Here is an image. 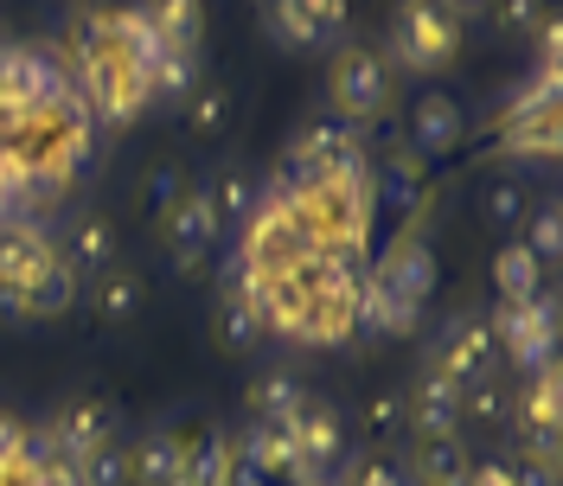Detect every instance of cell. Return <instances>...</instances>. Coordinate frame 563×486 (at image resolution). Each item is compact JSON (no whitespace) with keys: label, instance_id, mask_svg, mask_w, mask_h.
Wrapping results in <instances>:
<instances>
[{"label":"cell","instance_id":"3","mask_svg":"<svg viewBox=\"0 0 563 486\" xmlns=\"http://www.w3.org/2000/svg\"><path fill=\"white\" fill-rule=\"evenodd\" d=\"M461 52V20L442 0H404L390 20V58L385 65L404 70H442Z\"/></svg>","mask_w":563,"mask_h":486},{"label":"cell","instance_id":"11","mask_svg":"<svg viewBox=\"0 0 563 486\" xmlns=\"http://www.w3.org/2000/svg\"><path fill=\"white\" fill-rule=\"evenodd\" d=\"M288 442H295V454H301V467H340V461H346V422H340L333 404L308 397L301 417L288 422Z\"/></svg>","mask_w":563,"mask_h":486},{"label":"cell","instance_id":"25","mask_svg":"<svg viewBox=\"0 0 563 486\" xmlns=\"http://www.w3.org/2000/svg\"><path fill=\"white\" fill-rule=\"evenodd\" d=\"M506 154H526V161H551V154H558V109H538V115H512V122H506Z\"/></svg>","mask_w":563,"mask_h":486},{"label":"cell","instance_id":"18","mask_svg":"<svg viewBox=\"0 0 563 486\" xmlns=\"http://www.w3.org/2000/svg\"><path fill=\"white\" fill-rule=\"evenodd\" d=\"M474 461L461 449V435H435L417 449V467H410V486H467Z\"/></svg>","mask_w":563,"mask_h":486},{"label":"cell","instance_id":"39","mask_svg":"<svg viewBox=\"0 0 563 486\" xmlns=\"http://www.w3.org/2000/svg\"><path fill=\"white\" fill-rule=\"evenodd\" d=\"M467 486H519V474H512L506 461H481V467L467 474Z\"/></svg>","mask_w":563,"mask_h":486},{"label":"cell","instance_id":"35","mask_svg":"<svg viewBox=\"0 0 563 486\" xmlns=\"http://www.w3.org/2000/svg\"><path fill=\"white\" fill-rule=\"evenodd\" d=\"M179 192H186V174H179V167H154V174H147V186H141V206L154 211V218H167Z\"/></svg>","mask_w":563,"mask_h":486},{"label":"cell","instance_id":"16","mask_svg":"<svg viewBox=\"0 0 563 486\" xmlns=\"http://www.w3.org/2000/svg\"><path fill=\"white\" fill-rule=\"evenodd\" d=\"M129 481L186 486V442H179V435H147L141 449H129Z\"/></svg>","mask_w":563,"mask_h":486},{"label":"cell","instance_id":"23","mask_svg":"<svg viewBox=\"0 0 563 486\" xmlns=\"http://www.w3.org/2000/svg\"><path fill=\"white\" fill-rule=\"evenodd\" d=\"M563 417V390H558V365H538V372H526V397H519V422L531 429H558Z\"/></svg>","mask_w":563,"mask_h":486},{"label":"cell","instance_id":"33","mask_svg":"<svg viewBox=\"0 0 563 486\" xmlns=\"http://www.w3.org/2000/svg\"><path fill=\"white\" fill-rule=\"evenodd\" d=\"M481 206H487L493 231H519V224H526V186H519V179H493Z\"/></svg>","mask_w":563,"mask_h":486},{"label":"cell","instance_id":"7","mask_svg":"<svg viewBox=\"0 0 563 486\" xmlns=\"http://www.w3.org/2000/svg\"><path fill=\"white\" fill-rule=\"evenodd\" d=\"M493 365H499V346H493V327L481 313H461L442 327V340H435V365L429 372H442L449 384H474V378H493Z\"/></svg>","mask_w":563,"mask_h":486},{"label":"cell","instance_id":"12","mask_svg":"<svg viewBox=\"0 0 563 486\" xmlns=\"http://www.w3.org/2000/svg\"><path fill=\"white\" fill-rule=\"evenodd\" d=\"M404 422L417 429L422 442L455 435L461 429V384H449L442 372H422V378L410 384V397H404Z\"/></svg>","mask_w":563,"mask_h":486},{"label":"cell","instance_id":"30","mask_svg":"<svg viewBox=\"0 0 563 486\" xmlns=\"http://www.w3.org/2000/svg\"><path fill=\"white\" fill-rule=\"evenodd\" d=\"M519 243L538 256V269H551V263L563 256V211L558 206H538L526 218V238H519Z\"/></svg>","mask_w":563,"mask_h":486},{"label":"cell","instance_id":"38","mask_svg":"<svg viewBox=\"0 0 563 486\" xmlns=\"http://www.w3.org/2000/svg\"><path fill=\"white\" fill-rule=\"evenodd\" d=\"M397 422H404V397H397V390H385V397H372V429H378V435H390Z\"/></svg>","mask_w":563,"mask_h":486},{"label":"cell","instance_id":"32","mask_svg":"<svg viewBox=\"0 0 563 486\" xmlns=\"http://www.w3.org/2000/svg\"><path fill=\"white\" fill-rule=\"evenodd\" d=\"M135 308H141V281L135 276H122V269H109V276H97V313L103 320H135Z\"/></svg>","mask_w":563,"mask_h":486},{"label":"cell","instance_id":"29","mask_svg":"<svg viewBox=\"0 0 563 486\" xmlns=\"http://www.w3.org/2000/svg\"><path fill=\"white\" fill-rule=\"evenodd\" d=\"M206 192H211V211H218L224 231H238V224L250 218V206H256V179L250 174H218Z\"/></svg>","mask_w":563,"mask_h":486},{"label":"cell","instance_id":"31","mask_svg":"<svg viewBox=\"0 0 563 486\" xmlns=\"http://www.w3.org/2000/svg\"><path fill=\"white\" fill-rule=\"evenodd\" d=\"M186 115H192L199 135H224V122H231V97H224V84H192V90H186Z\"/></svg>","mask_w":563,"mask_h":486},{"label":"cell","instance_id":"24","mask_svg":"<svg viewBox=\"0 0 563 486\" xmlns=\"http://www.w3.org/2000/svg\"><path fill=\"white\" fill-rule=\"evenodd\" d=\"M231 461H238V449H231V435H199V442H186V486H224L231 481Z\"/></svg>","mask_w":563,"mask_h":486},{"label":"cell","instance_id":"10","mask_svg":"<svg viewBox=\"0 0 563 486\" xmlns=\"http://www.w3.org/2000/svg\"><path fill=\"white\" fill-rule=\"evenodd\" d=\"M70 308H77V269H70L65 256L45 263L26 288L0 295V313H7V320H58V313H70Z\"/></svg>","mask_w":563,"mask_h":486},{"label":"cell","instance_id":"21","mask_svg":"<svg viewBox=\"0 0 563 486\" xmlns=\"http://www.w3.org/2000/svg\"><path fill=\"white\" fill-rule=\"evenodd\" d=\"M52 429H58L65 454L77 461L84 449H97V442H109V435H115V417H109L103 404H70L65 417H52Z\"/></svg>","mask_w":563,"mask_h":486},{"label":"cell","instance_id":"28","mask_svg":"<svg viewBox=\"0 0 563 486\" xmlns=\"http://www.w3.org/2000/svg\"><path fill=\"white\" fill-rule=\"evenodd\" d=\"M77 486H129V449H122V435H109V442L77 454Z\"/></svg>","mask_w":563,"mask_h":486},{"label":"cell","instance_id":"4","mask_svg":"<svg viewBox=\"0 0 563 486\" xmlns=\"http://www.w3.org/2000/svg\"><path fill=\"white\" fill-rule=\"evenodd\" d=\"M358 167H372L358 129L314 122V129H301V135L288 141V154H282V167H276V186H314V179H333V174H358Z\"/></svg>","mask_w":563,"mask_h":486},{"label":"cell","instance_id":"6","mask_svg":"<svg viewBox=\"0 0 563 486\" xmlns=\"http://www.w3.org/2000/svg\"><path fill=\"white\" fill-rule=\"evenodd\" d=\"M487 327H493V346L506 352L519 372L558 365V301H551V288L531 295V301H499Z\"/></svg>","mask_w":563,"mask_h":486},{"label":"cell","instance_id":"20","mask_svg":"<svg viewBox=\"0 0 563 486\" xmlns=\"http://www.w3.org/2000/svg\"><path fill=\"white\" fill-rule=\"evenodd\" d=\"M493 288H499V301H531V295H544V269H538V256H531L526 243H499V256H493Z\"/></svg>","mask_w":563,"mask_h":486},{"label":"cell","instance_id":"2","mask_svg":"<svg viewBox=\"0 0 563 486\" xmlns=\"http://www.w3.org/2000/svg\"><path fill=\"white\" fill-rule=\"evenodd\" d=\"M77 103V84L58 58H45L38 45H0V135L26 115Z\"/></svg>","mask_w":563,"mask_h":486},{"label":"cell","instance_id":"41","mask_svg":"<svg viewBox=\"0 0 563 486\" xmlns=\"http://www.w3.org/2000/svg\"><path fill=\"white\" fill-rule=\"evenodd\" d=\"M506 7V26H538V0H499Z\"/></svg>","mask_w":563,"mask_h":486},{"label":"cell","instance_id":"13","mask_svg":"<svg viewBox=\"0 0 563 486\" xmlns=\"http://www.w3.org/2000/svg\"><path fill=\"white\" fill-rule=\"evenodd\" d=\"M461 103L455 97H442V90H429L417 103V115H410V147H417L422 161H435V154H455V141H461Z\"/></svg>","mask_w":563,"mask_h":486},{"label":"cell","instance_id":"42","mask_svg":"<svg viewBox=\"0 0 563 486\" xmlns=\"http://www.w3.org/2000/svg\"><path fill=\"white\" fill-rule=\"evenodd\" d=\"M442 7H449V13H455V20H461V13H481L487 0H442Z\"/></svg>","mask_w":563,"mask_h":486},{"label":"cell","instance_id":"15","mask_svg":"<svg viewBox=\"0 0 563 486\" xmlns=\"http://www.w3.org/2000/svg\"><path fill=\"white\" fill-rule=\"evenodd\" d=\"M231 449L244 454L263 481H288V474L301 467V454H295V442H288V429H269V422H250Z\"/></svg>","mask_w":563,"mask_h":486},{"label":"cell","instance_id":"37","mask_svg":"<svg viewBox=\"0 0 563 486\" xmlns=\"http://www.w3.org/2000/svg\"><path fill=\"white\" fill-rule=\"evenodd\" d=\"M20 449H26V422L0 417V474H13V467H20Z\"/></svg>","mask_w":563,"mask_h":486},{"label":"cell","instance_id":"5","mask_svg":"<svg viewBox=\"0 0 563 486\" xmlns=\"http://www.w3.org/2000/svg\"><path fill=\"white\" fill-rule=\"evenodd\" d=\"M327 97H333V122H378L390 103V65L365 45H340L333 52V70H327Z\"/></svg>","mask_w":563,"mask_h":486},{"label":"cell","instance_id":"34","mask_svg":"<svg viewBox=\"0 0 563 486\" xmlns=\"http://www.w3.org/2000/svg\"><path fill=\"white\" fill-rule=\"evenodd\" d=\"M461 417L506 422V417H512V397L499 390V378H474V384H461Z\"/></svg>","mask_w":563,"mask_h":486},{"label":"cell","instance_id":"22","mask_svg":"<svg viewBox=\"0 0 563 486\" xmlns=\"http://www.w3.org/2000/svg\"><path fill=\"white\" fill-rule=\"evenodd\" d=\"M135 7L161 26L167 45H186V52H192L199 33H206V7H199V0H135Z\"/></svg>","mask_w":563,"mask_h":486},{"label":"cell","instance_id":"8","mask_svg":"<svg viewBox=\"0 0 563 486\" xmlns=\"http://www.w3.org/2000/svg\"><path fill=\"white\" fill-rule=\"evenodd\" d=\"M161 224H167V256H174L179 269H199V256H206L211 243H218V231H224V224H218V211H211L206 186H186Z\"/></svg>","mask_w":563,"mask_h":486},{"label":"cell","instance_id":"17","mask_svg":"<svg viewBox=\"0 0 563 486\" xmlns=\"http://www.w3.org/2000/svg\"><path fill=\"white\" fill-rule=\"evenodd\" d=\"M250 422H269V429H288V422L301 417V404H308V390L301 378H288V372H269V378L250 384Z\"/></svg>","mask_w":563,"mask_h":486},{"label":"cell","instance_id":"14","mask_svg":"<svg viewBox=\"0 0 563 486\" xmlns=\"http://www.w3.org/2000/svg\"><path fill=\"white\" fill-rule=\"evenodd\" d=\"M115 250H122V243H115V224H103V218H77L58 256H65L77 276H109V269H115Z\"/></svg>","mask_w":563,"mask_h":486},{"label":"cell","instance_id":"9","mask_svg":"<svg viewBox=\"0 0 563 486\" xmlns=\"http://www.w3.org/2000/svg\"><path fill=\"white\" fill-rule=\"evenodd\" d=\"M45 263H58L52 231H45L38 218H7V224H0V295L26 288Z\"/></svg>","mask_w":563,"mask_h":486},{"label":"cell","instance_id":"27","mask_svg":"<svg viewBox=\"0 0 563 486\" xmlns=\"http://www.w3.org/2000/svg\"><path fill=\"white\" fill-rule=\"evenodd\" d=\"M263 333H269V327H263V313L250 308L238 288H224V301H218V340H224L231 352H250Z\"/></svg>","mask_w":563,"mask_h":486},{"label":"cell","instance_id":"36","mask_svg":"<svg viewBox=\"0 0 563 486\" xmlns=\"http://www.w3.org/2000/svg\"><path fill=\"white\" fill-rule=\"evenodd\" d=\"M301 7H308V20H314L320 33L340 45V33H346V0H301Z\"/></svg>","mask_w":563,"mask_h":486},{"label":"cell","instance_id":"1","mask_svg":"<svg viewBox=\"0 0 563 486\" xmlns=\"http://www.w3.org/2000/svg\"><path fill=\"white\" fill-rule=\"evenodd\" d=\"M429 288H435V250L422 231H397L385 243V256L378 263H365V288H358V333H410L417 327L422 301H429Z\"/></svg>","mask_w":563,"mask_h":486},{"label":"cell","instance_id":"40","mask_svg":"<svg viewBox=\"0 0 563 486\" xmlns=\"http://www.w3.org/2000/svg\"><path fill=\"white\" fill-rule=\"evenodd\" d=\"M288 486H346V474H340V467H295Z\"/></svg>","mask_w":563,"mask_h":486},{"label":"cell","instance_id":"19","mask_svg":"<svg viewBox=\"0 0 563 486\" xmlns=\"http://www.w3.org/2000/svg\"><path fill=\"white\" fill-rule=\"evenodd\" d=\"M263 26H269V38H276L282 52H327V45H333V38L308 20L301 0H263Z\"/></svg>","mask_w":563,"mask_h":486},{"label":"cell","instance_id":"26","mask_svg":"<svg viewBox=\"0 0 563 486\" xmlns=\"http://www.w3.org/2000/svg\"><path fill=\"white\" fill-rule=\"evenodd\" d=\"M192 84H199V58L186 45H167V58L147 70V103H179Z\"/></svg>","mask_w":563,"mask_h":486}]
</instances>
